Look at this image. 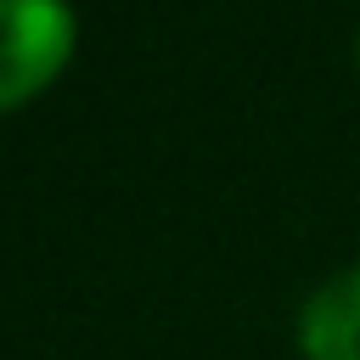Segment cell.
<instances>
[{"label":"cell","instance_id":"1","mask_svg":"<svg viewBox=\"0 0 360 360\" xmlns=\"http://www.w3.org/2000/svg\"><path fill=\"white\" fill-rule=\"evenodd\" d=\"M73 34L79 22L56 0H0V107H17L56 79Z\"/></svg>","mask_w":360,"mask_h":360},{"label":"cell","instance_id":"2","mask_svg":"<svg viewBox=\"0 0 360 360\" xmlns=\"http://www.w3.org/2000/svg\"><path fill=\"white\" fill-rule=\"evenodd\" d=\"M304 360H360V264L321 281L298 309Z\"/></svg>","mask_w":360,"mask_h":360}]
</instances>
